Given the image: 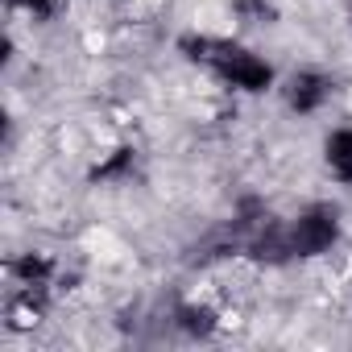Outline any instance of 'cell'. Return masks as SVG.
I'll use <instances>...</instances> for the list:
<instances>
[{
	"label": "cell",
	"instance_id": "obj_4",
	"mask_svg": "<svg viewBox=\"0 0 352 352\" xmlns=\"http://www.w3.org/2000/svg\"><path fill=\"white\" fill-rule=\"evenodd\" d=\"M319 166L336 187H352V120H336L319 137Z\"/></svg>",
	"mask_w": 352,
	"mask_h": 352
},
{
	"label": "cell",
	"instance_id": "obj_3",
	"mask_svg": "<svg viewBox=\"0 0 352 352\" xmlns=\"http://www.w3.org/2000/svg\"><path fill=\"white\" fill-rule=\"evenodd\" d=\"M336 75L323 71V67H294V71H282L278 75V104L298 116V120H319L331 104H336Z\"/></svg>",
	"mask_w": 352,
	"mask_h": 352
},
{
	"label": "cell",
	"instance_id": "obj_1",
	"mask_svg": "<svg viewBox=\"0 0 352 352\" xmlns=\"http://www.w3.org/2000/svg\"><path fill=\"white\" fill-rule=\"evenodd\" d=\"M187 58L208 75L216 79L224 91L232 96H274L278 87V67L249 42L241 38H220V34H195L183 42Z\"/></svg>",
	"mask_w": 352,
	"mask_h": 352
},
{
	"label": "cell",
	"instance_id": "obj_2",
	"mask_svg": "<svg viewBox=\"0 0 352 352\" xmlns=\"http://www.w3.org/2000/svg\"><path fill=\"white\" fill-rule=\"evenodd\" d=\"M340 245H344V212L331 199H311L274 228V249L290 261H319L331 257Z\"/></svg>",
	"mask_w": 352,
	"mask_h": 352
},
{
	"label": "cell",
	"instance_id": "obj_5",
	"mask_svg": "<svg viewBox=\"0 0 352 352\" xmlns=\"http://www.w3.org/2000/svg\"><path fill=\"white\" fill-rule=\"evenodd\" d=\"M174 323H179L191 340H208V336H216V327H220V311H216L212 302L191 298V302H183L179 311H174Z\"/></svg>",
	"mask_w": 352,
	"mask_h": 352
},
{
	"label": "cell",
	"instance_id": "obj_6",
	"mask_svg": "<svg viewBox=\"0 0 352 352\" xmlns=\"http://www.w3.org/2000/svg\"><path fill=\"white\" fill-rule=\"evenodd\" d=\"M9 5L21 9V13H30V17H50L58 9V0H9Z\"/></svg>",
	"mask_w": 352,
	"mask_h": 352
}]
</instances>
